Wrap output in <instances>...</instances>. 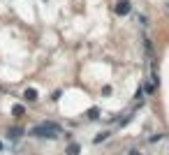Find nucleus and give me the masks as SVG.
Here are the masks:
<instances>
[{"instance_id": "obj_7", "label": "nucleus", "mask_w": 169, "mask_h": 155, "mask_svg": "<svg viewBox=\"0 0 169 155\" xmlns=\"http://www.w3.org/2000/svg\"><path fill=\"white\" fill-rule=\"evenodd\" d=\"M0 151H3V141H0Z\"/></svg>"}, {"instance_id": "obj_6", "label": "nucleus", "mask_w": 169, "mask_h": 155, "mask_svg": "<svg viewBox=\"0 0 169 155\" xmlns=\"http://www.w3.org/2000/svg\"><path fill=\"white\" fill-rule=\"evenodd\" d=\"M23 114H26V111H23V106L16 104V106H14V116H23Z\"/></svg>"}, {"instance_id": "obj_3", "label": "nucleus", "mask_w": 169, "mask_h": 155, "mask_svg": "<svg viewBox=\"0 0 169 155\" xmlns=\"http://www.w3.org/2000/svg\"><path fill=\"white\" fill-rule=\"evenodd\" d=\"M23 97H26L28 102H35V100H37V93H35V88H28V90L23 93Z\"/></svg>"}, {"instance_id": "obj_4", "label": "nucleus", "mask_w": 169, "mask_h": 155, "mask_svg": "<svg viewBox=\"0 0 169 155\" xmlns=\"http://www.w3.org/2000/svg\"><path fill=\"white\" fill-rule=\"evenodd\" d=\"M79 151H81L79 144H69L67 146V155H79Z\"/></svg>"}, {"instance_id": "obj_1", "label": "nucleus", "mask_w": 169, "mask_h": 155, "mask_svg": "<svg viewBox=\"0 0 169 155\" xmlns=\"http://www.w3.org/2000/svg\"><path fill=\"white\" fill-rule=\"evenodd\" d=\"M60 125L58 123H42L37 125V127H33V134L35 137H44V139H56V137H60Z\"/></svg>"}, {"instance_id": "obj_2", "label": "nucleus", "mask_w": 169, "mask_h": 155, "mask_svg": "<svg viewBox=\"0 0 169 155\" xmlns=\"http://www.w3.org/2000/svg\"><path fill=\"white\" fill-rule=\"evenodd\" d=\"M130 9H132V5H130V3H127V0H120V3H118V5H116V7H114V12H116V14H120V16H125V14H130Z\"/></svg>"}, {"instance_id": "obj_5", "label": "nucleus", "mask_w": 169, "mask_h": 155, "mask_svg": "<svg viewBox=\"0 0 169 155\" xmlns=\"http://www.w3.org/2000/svg\"><path fill=\"white\" fill-rule=\"evenodd\" d=\"M109 134H111V132H102L100 137H95V144H100V141H104V139H107Z\"/></svg>"}]
</instances>
